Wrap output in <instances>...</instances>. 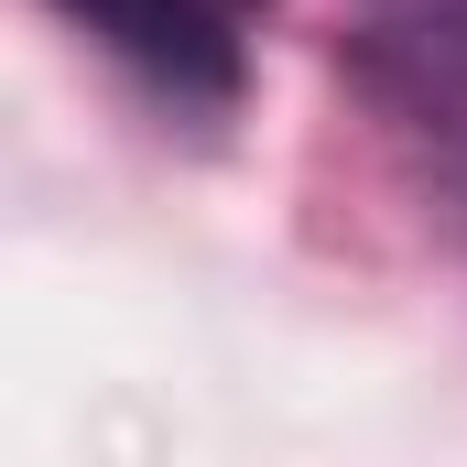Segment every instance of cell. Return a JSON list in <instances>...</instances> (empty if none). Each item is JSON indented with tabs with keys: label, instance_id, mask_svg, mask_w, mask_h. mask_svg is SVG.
Segmentation results:
<instances>
[{
	"label": "cell",
	"instance_id": "2",
	"mask_svg": "<svg viewBox=\"0 0 467 467\" xmlns=\"http://www.w3.org/2000/svg\"><path fill=\"white\" fill-rule=\"evenodd\" d=\"M358 66L391 88V109L446 130L467 152V0H369Z\"/></svg>",
	"mask_w": 467,
	"mask_h": 467
},
{
	"label": "cell",
	"instance_id": "1",
	"mask_svg": "<svg viewBox=\"0 0 467 467\" xmlns=\"http://www.w3.org/2000/svg\"><path fill=\"white\" fill-rule=\"evenodd\" d=\"M77 33H99L119 66L174 109H229L250 77V11L261 0H55Z\"/></svg>",
	"mask_w": 467,
	"mask_h": 467
}]
</instances>
